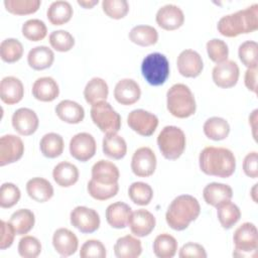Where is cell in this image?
Segmentation results:
<instances>
[{"mask_svg":"<svg viewBox=\"0 0 258 258\" xmlns=\"http://www.w3.org/2000/svg\"><path fill=\"white\" fill-rule=\"evenodd\" d=\"M199 164L205 174L226 178L235 172L236 158L228 148L208 146L201 151Z\"/></svg>","mask_w":258,"mask_h":258,"instance_id":"1","label":"cell"},{"mask_svg":"<svg viewBox=\"0 0 258 258\" xmlns=\"http://www.w3.org/2000/svg\"><path fill=\"white\" fill-rule=\"evenodd\" d=\"M218 31L226 37L251 33L258 28V4L223 16L217 25Z\"/></svg>","mask_w":258,"mask_h":258,"instance_id":"2","label":"cell"},{"mask_svg":"<svg viewBox=\"0 0 258 258\" xmlns=\"http://www.w3.org/2000/svg\"><path fill=\"white\" fill-rule=\"evenodd\" d=\"M201 213L199 201L190 195H181L173 199L167 208L165 220L167 225L175 230L182 231L197 220Z\"/></svg>","mask_w":258,"mask_h":258,"instance_id":"3","label":"cell"},{"mask_svg":"<svg viewBox=\"0 0 258 258\" xmlns=\"http://www.w3.org/2000/svg\"><path fill=\"white\" fill-rule=\"evenodd\" d=\"M166 107L176 118H188L196 113V99L190 89L184 84H174L166 93Z\"/></svg>","mask_w":258,"mask_h":258,"instance_id":"4","label":"cell"},{"mask_svg":"<svg viewBox=\"0 0 258 258\" xmlns=\"http://www.w3.org/2000/svg\"><path fill=\"white\" fill-rule=\"evenodd\" d=\"M184 132L176 126H165L157 136V145L164 158L177 159L185 149Z\"/></svg>","mask_w":258,"mask_h":258,"instance_id":"5","label":"cell"},{"mask_svg":"<svg viewBox=\"0 0 258 258\" xmlns=\"http://www.w3.org/2000/svg\"><path fill=\"white\" fill-rule=\"evenodd\" d=\"M141 73L149 85L161 86L169 77V61L160 52L149 53L142 60Z\"/></svg>","mask_w":258,"mask_h":258,"instance_id":"6","label":"cell"},{"mask_svg":"<svg viewBox=\"0 0 258 258\" xmlns=\"http://www.w3.org/2000/svg\"><path fill=\"white\" fill-rule=\"evenodd\" d=\"M91 118L94 124L105 134L117 133L121 128V116L110 103L100 101L91 108Z\"/></svg>","mask_w":258,"mask_h":258,"instance_id":"7","label":"cell"},{"mask_svg":"<svg viewBox=\"0 0 258 258\" xmlns=\"http://www.w3.org/2000/svg\"><path fill=\"white\" fill-rule=\"evenodd\" d=\"M233 242L235 245V251L233 252L234 256H256L258 246V231L256 226L250 222L243 223L235 230Z\"/></svg>","mask_w":258,"mask_h":258,"instance_id":"8","label":"cell"},{"mask_svg":"<svg viewBox=\"0 0 258 258\" xmlns=\"http://www.w3.org/2000/svg\"><path fill=\"white\" fill-rule=\"evenodd\" d=\"M71 224L81 233L91 234L100 227V216L94 209L85 206L76 207L70 215Z\"/></svg>","mask_w":258,"mask_h":258,"instance_id":"9","label":"cell"},{"mask_svg":"<svg viewBox=\"0 0 258 258\" xmlns=\"http://www.w3.org/2000/svg\"><path fill=\"white\" fill-rule=\"evenodd\" d=\"M127 124L137 134L147 137L155 132L158 126V118L153 113L143 109H136L129 113Z\"/></svg>","mask_w":258,"mask_h":258,"instance_id":"10","label":"cell"},{"mask_svg":"<svg viewBox=\"0 0 258 258\" xmlns=\"http://www.w3.org/2000/svg\"><path fill=\"white\" fill-rule=\"evenodd\" d=\"M156 156L151 148L143 146L135 150L131 159L132 172L139 177H148L156 169Z\"/></svg>","mask_w":258,"mask_h":258,"instance_id":"11","label":"cell"},{"mask_svg":"<svg viewBox=\"0 0 258 258\" xmlns=\"http://www.w3.org/2000/svg\"><path fill=\"white\" fill-rule=\"evenodd\" d=\"M97 144L93 135L81 132L74 135L70 141L71 155L82 162L90 160L96 153Z\"/></svg>","mask_w":258,"mask_h":258,"instance_id":"12","label":"cell"},{"mask_svg":"<svg viewBox=\"0 0 258 258\" xmlns=\"http://www.w3.org/2000/svg\"><path fill=\"white\" fill-rule=\"evenodd\" d=\"M239 76L240 70L238 64L230 59L217 63L212 72V78L215 85L223 89L234 87L238 83Z\"/></svg>","mask_w":258,"mask_h":258,"instance_id":"13","label":"cell"},{"mask_svg":"<svg viewBox=\"0 0 258 258\" xmlns=\"http://www.w3.org/2000/svg\"><path fill=\"white\" fill-rule=\"evenodd\" d=\"M24 153V144L20 137L7 134L0 138V165L18 161Z\"/></svg>","mask_w":258,"mask_h":258,"instance_id":"14","label":"cell"},{"mask_svg":"<svg viewBox=\"0 0 258 258\" xmlns=\"http://www.w3.org/2000/svg\"><path fill=\"white\" fill-rule=\"evenodd\" d=\"M179 74L185 78H197L204 69V62L199 52L192 49L182 50L176 60Z\"/></svg>","mask_w":258,"mask_h":258,"instance_id":"15","label":"cell"},{"mask_svg":"<svg viewBox=\"0 0 258 258\" xmlns=\"http://www.w3.org/2000/svg\"><path fill=\"white\" fill-rule=\"evenodd\" d=\"M11 122L14 130L23 136L33 134L37 130L39 124L36 113L29 108L17 109L12 115Z\"/></svg>","mask_w":258,"mask_h":258,"instance_id":"16","label":"cell"},{"mask_svg":"<svg viewBox=\"0 0 258 258\" xmlns=\"http://www.w3.org/2000/svg\"><path fill=\"white\" fill-rule=\"evenodd\" d=\"M156 23L164 30H175L184 22L182 10L174 4H166L160 7L155 16Z\"/></svg>","mask_w":258,"mask_h":258,"instance_id":"17","label":"cell"},{"mask_svg":"<svg viewBox=\"0 0 258 258\" xmlns=\"http://www.w3.org/2000/svg\"><path fill=\"white\" fill-rule=\"evenodd\" d=\"M155 217L147 210L140 209L132 212L128 221V226L137 237L148 236L155 228Z\"/></svg>","mask_w":258,"mask_h":258,"instance_id":"18","label":"cell"},{"mask_svg":"<svg viewBox=\"0 0 258 258\" xmlns=\"http://www.w3.org/2000/svg\"><path fill=\"white\" fill-rule=\"evenodd\" d=\"M52 245L54 250L60 256L69 257L77 252L79 240L71 230L67 228H59L53 233Z\"/></svg>","mask_w":258,"mask_h":258,"instance_id":"19","label":"cell"},{"mask_svg":"<svg viewBox=\"0 0 258 258\" xmlns=\"http://www.w3.org/2000/svg\"><path fill=\"white\" fill-rule=\"evenodd\" d=\"M140 96L141 89L137 82L132 79H122L115 86L114 97L121 105H133L140 99Z\"/></svg>","mask_w":258,"mask_h":258,"instance_id":"20","label":"cell"},{"mask_svg":"<svg viewBox=\"0 0 258 258\" xmlns=\"http://www.w3.org/2000/svg\"><path fill=\"white\" fill-rule=\"evenodd\" d=\"M24 95V87L22 82L12 76L5 77L0 83V98L7 105L19 103Z\"/></svg>","mask_w":258,"mask_h":258,"instance_id":"21","label":"cell"},{"mask_svg":"<svg viewBox=\"0 0 258 258\" xmlns=\"http://www.w3.org/2000/svg\"><path fill=\"white\" fill-rule=\"evenodd\" d=\"M120 172L118 167L111 161L101 159L92 167V179L102 184L118 183Z\"/></svg>","mask_w":258,"mask_h":258,"instance_id":"22","label":"cell"},{"mask_svg":"<svg viewBox=\"0 0 258 258\" xmlns=\"http://www.w3.org/2000/svg\"><path fill=\"white\" fill-rule=\"evenodd\" d=\"M203 197L208 205L217 208L219 205L231 201L233 189L230 185L225 183L211 182L204 187Z\"/></svg>","mask_w":258,"mask_h":258,"instance_id":"23","label":"cell"},{"mask_svg":"<svg viewBox=\"0 0 258 258\" xmlns=\"http://www.w3.org/2000/svg\"><path fill=\"white\" fill-rule=\"evenodd\" d=\"M58 85L51 77L39 78L32 85V95L38 101L51 102L58 97Z\"/></svg>","mask_w":258,"mask_h":258,"instance_id":"24","label":"cell"},{"mask_svg":"<svg viewBox=\"0 0 258 258\" xmlns=\"http://www.w3.org/2000/svg\"><path fill=\"white\" fill-rule=\"evenodd\" d=\"M132 211L130 206L122 202H116L109 205L106 209L107 223L115 229H124L128 225Z\"/></svg>","mask_w":258,"mask_h":258,"instance_id":"25","label":"cell"},{"mask_svg":"<svg viewBox=\"0 0 258 258\" xmlns=\"http://www.w3.org/2000/svg\"><path fill=\"white\" fill-rule=\"evenodd\" d=\"M57 117L69 124H79L85 118L84 108L72 100H62L55 107Z\"/></svg>","mask_w":258,"mask_h":258,"instance_id":"26","label":"cell"},{"mask_svg":"<svg viewBox=\"0 0 258 258\" xmlns=\"http://www.w3.org/2000/svg\"><path fill=\"white\" fill-rule=\"evenodd\" d=\"M26 191L30 199L37 203H45L53 196L51 183L42 177H33L26 183Z\"/></svg>","mask_w":258,"mask_h":258,"instance_id":"27","label":"cell"},{"mask_svg":"<svg viewBox=\"0 0 258 258\" xmlns=\"http://www.w3.org/2000/svg\"><path fill=\"white\" fill-rule=\"evenodd\" d=\"M53 60V51L45 45L35 46L31 48L27 54V62L29 67L35 71H42L50 68Z\"/></svg>","mask_w":258,"mask_h":258,"instance_id":"28","label":"cell"},{"mask_svg":"<svg viewBox=\"0 0 258 258\" xmlns=\"http://www.w3.org/2000/svg\"><path fill=\"white\" fill-rule=\"evenodd\" d=\"M52 177L59 186L70 187L78 181L79 169L71 162L61 161L53 167Z\"/></svg>","mask_w":258,"mask_h":258,"instance_id":"29","label":"cell"},{"mask_svg":"<svg viewBox=\"0 0 258 258\" xmlns=\"http://www.w3.org/2000/svg\"><path fill=\"white\" fill-rule=\"evenodd\" d=\"M114 253L118 258H136L142 253L141 241L131 235L119 238L114 245Z\"/></svg>","mask_w":258,"mask_h":258,"instance_id":"30","label":"cell"},{"mask_svg":"<svg viewBox=\"0 0 258 258\" xmlns=\"http://www.w3.org/2000/svg\"><path fill=\"white\" fill-rule=\"evenodd\" d=\"M109 95L107 83L98 77L92 78L84 89V97L88 104L94 105L100 101H106Z\"/></svg>","mask_w":258,"mask_h":258,"instance_id":"31","label":"cell"},{"mask_svg":"<svg viewBox=\"0 0 258 258\" xmlns=\"http://www.w3.org/2000/svg\"><path fill=\"white\" fill-rule=\"evenodd\" d=\"M73 13V7L68 1L57 0L49 5L46 16L52 25H62L71 20Z\"/></svg>","mask_w":258,"mask_h":258,"instance_id":"32","label":"cell"},{"mask_svg":"<svg viewBox=\"0 0 258 258\" xmlns=\"http://www.w3.org/2000/svg\"><path fill=\"white\" fill-rule=\"evenodd\" d=\"M203 130L209 139L220 141L228 137L230 133V125L224 118L211 117L204 123Z\"/></svg>","mask_w":258,"mask_h":258,"instance_id":"33","label":"cell"},{"mask_svg":"<svg viewBox=\"0 0 258 258\" xmlns=\"http://www.w3.org/2000/svg\"><path fill=\"white\" fill-rule=\"evenodd\" d=\"M102 146L104 154L113 159H121L127 153L126 141L117 133L106 134L103 138Z\"/></svg>","mask_w":258,"mask_h":258,"instance_id":"34","label":"cell"},{"mask_svg":"<svg viewBox=\"0 0 258 258\" xmlns=\"http://www.w3.org/2000/svg\"><path fill=\"white\" fill-rule=\"evenodd\" d=\"M64 143L61 135L49 132L42 136L39 142V148L43 156L47 158H56L61 155Z\"/></svg>","mask_w":258,"mask_h":258,"instance_id":"35","label":"cell"},{"mask_svg":"<svg viewBox=\"0 0 258 258\" xmlns=\"http://www.w3.org/2000/svg\"><path fill=\"white\" fill-rule=\"evenodd\" d=\"M129 39L140 46H150L157 42L158 32L150 25L134 26L129 32Z\"/></svg>","mask_w":258,"mask_h":258,"instance_id":"36","label":"cell"},{"mask_svg":"<svg viewBox=\"0 0 258 258\" xmlns=\"http://www.w3.org/2000/svg\"><path fill=\"white\" fill-rule=\"evenodd\" d=\"M9 223L13 226L16 235H24L32 230L35 223V217L32 211L28 209H19L11 215Z\"/></svg>","mask_w":258,"mask_h":258,"instance_id":"37","label":"cell"},{"mask_svg":"<svg viewBox=\"0 0 258 258\" xmlns=\"http://www.w3.org/2000/svg\"><path fill=\"white\" fill-rule=\"evenodd\" d=\"M153 252L158 258H172L177 252L176 239L167 234H159L153 242Z\"/></svg>","mask_w":258,"mask_h":258,"instance_id":"38","label":"cell"},{"mask_svg":"<svg viewBox=\"0 0 258 258\" xmlns=\"http://www.w3.org/2000/svg\"><path fill=\"white\" fill-rule=\"evenodd\" d=\"M217 215L221 226L224 229H231L241 218V211L231 201L225 202L217 207Z\"/></svg>","mask_w":258,"mask_h":258,"instance_id":"39","label":"cell"},{"mask_svg":"<svg viewBox=\"0 0 258 258\" xmlns=\"http://www.w3.org/2000/svg\"><path fill=\"white\" fill-rule=\"evenodd\" d=\"M23 55V45L16 38H6L0 44V56L5 62L12 63Z\"/></svg>","mask_w":258,"mask_h":258,"instance_id":"40","label":"cell"},{"mask_svg":"<svg viewBox=\"0 0 258 258\" xmlns=\"http://www.w3.org/2000/svg\"><path fill=\"white\" fill-rule=\"evenodd\" d=\"M130 200L138 206H147L153 198L152 187L145 182L135 181L128 188Z\"/></svg>","mask_w":258,"mask_h":258,"instance_id":"41","label":"cell"},{"mask_svg":"<svg viewBox=\"0 0 258 258\" xmlns=\"http://www.w3.org/2000/svg\"><path fill=\"white\" fill-rule=\"evenodd\" d=\"M40 4V0H4L6 10L16 15L32 14L38 10Z\"/></svg>","mask_w":258,"mask_h":258,"instance_id":"42","label":"cell"},{"mask_svg":"<svg viewBox=\"0 0 258 258\" xmlns=\"http://www.w3.org/2000/svg\"><path fill=\"white\" fill-rule=\"evenodd\" d=\"M22 35L30 41L42 40L47 34L45 23L40 19H29L25 21L21 28Z\"/></svg>","mask_w":258,"mask_h":258,"instance_id":"43","label":"cell"},{"mask_svg":"<svg viewBox=\"0 0 258 258\" xmlns=\"http://www.w3.org/2000/svg\"><path fill=\"white\" fill-rule=\"evenodd\" d=\"M87 189L93 199L98 201H106L117 195L119 190V184H102L91 178L88 182Z\"/></svg>","mask_w":258,"mask_h":258,"instance_id":"44","label":"cell"},{"mask_svg":"<svg viewBox=\"0 0 258 258\" xmlns=\"http://www.w3.org/2000/svg\"><path fill=\"white\" fill-rule=\"evenodd\" d=\"M49 43L53 49L59 52L71 50L75 45L74 36L67 30H54L49 34Z\"/></svg>","mask_w":258,"mask_h":258,"instance_id":"45","label":"cell"},{"mask_svg":"<svg viewBox=\"0 0 258 258\" xmlns=\"http://www.w3.org/2000/svg\"><path fill=\"white\" fill-rule=\"evenodd\" d=\"M257 50L258 44L254 40H247L240 44L238 56L241 62L248 69L257 68Z\"/></svg>","mask_w":258,"mask_h":258,"instance_id":"46","label":"cell"},{"mask_svg":"<svg viewBox=\"0 0 258 258\" xmlns=\"http://www.w3.org/2000/svg\"><path fill=\"white\" fill-rule=\"evenodd\" d=\"M206 47L208 55L212 61L220 63L228 59L229 48L224 40L219 38H213L207 42Z\"/></svg>","mask_w":258,"mask_h":258,"instance_id":"47","label":"cell"},{"mask_svg":"<svg viewBox=\"0 0 258 258\" xmlns=\"http://www.w3.org/2000/svg\"><path fill=\"white\" fill-rule=\"evenodd\" d=\"M21 197L20 189L12 182H4L0 188V207L9 209L15 206Z\"/></svg>","mask_w":258,"mask_h":258,"instance_id":"48","label":"cell"},{"mask_svg":"<svg viewBox=\"0 0 258 258\" xmlns=\"http://www.w3.org/2000/svg\"><path fill=\"white\" fill-rule=\"evenodd\" d=\"M41 252L39 240L33 236H24L19 240L18 253L23 258H36Z\"/></svg>","mask_w":258,"mask_h":258,"instance_id":"49","label":"cell"},{"mask_svg":"<svg viewBox=\"0 0 258 258\" xmlns=\"http://www.w3.org/2000/svg\"><path fill=\"white\" fill-rule=\"evenodd\" d=\"M103 11L113 19L125 17L129 11V4L126 0H104L102 2Z\"/></svg>","mask_w":258,"mask_h":258,"instance_id":"50","label":"cell"},{"mask_svg":"<svg viewBox=\"0 0 258 258\" xmlns=\"http://www.w3.org/2000/svg\"><path fill=\"white\" fill-rule=\"evenodd\" d=\"M80 256L82 258H105L107 251L104 244L99 240L86 241L80 250Z\"/></svg>","mask_w":258,"mask_h":258,"instance_id":"51","label":"cell"},{"mask_svg":"<svg viewBox=\"0 0 258 258\" xmlns=\"http://www.w3.org/2000/svg\"><path fill=\"white\" fill-rule=\"evenodd\" d=\"M178 256L180 258H187V257H194V258H206L207 252L201 244L188 242L182 245L178 252Z\"/></svg>","mask_w":258,"mask_h":258,"instance_id":"52","label":"cell"},{"mask_svg":"<svg viewBox=\"0 0 258 258\" xmlns=\"http://www.w3.org/2000/svg\"><path fill=\"white\" fill-rule=\"evenodd\" d=\"M1 237H0V249L5 250L9 248L14 241L15 237V230L13 226L9 222L1 221Z\"/></svg>","mask_w":258,"mask_h":258,"instance_id":"53","label":"cell"},{"mask_svg":"<svg viewBox=\"0 0 258 258\" xmlns=\"http://www.w3.org/2000/svg\"><path fill=\"white\" fill-rule=\"evenodd\" d=\"M243 171L251 178L258 177V155L256 151L249 152L245 156L243 161Z\"/></svg>","mask_w":258,"mask_h":258,"instance_id":"54","label":"cell"},{"mask_svg":"<svg viewBox=\"0 0 258 258\" xmlns=\"http://www.w3.org/2000/svg\"><path fill=\"white\" fill-rule=\"evenodd\" d=\"M244 83L249 91L255 94L257 93V68L247 69L244 76Z\"/></svg>","mask_w":258,"mask_h":258,"instance_id":"55","label":"cell"},{"mask_svg":"<svg viewBox=\"0 0 258 258\" xmlns=\"http://www.w3.org/2000/svg\"><path fill=\"white\" fill-rule=\"evenodd\" d=\"M257 113H258V110L255 109L251 115L249 116V124L251 125V128H252V133H253V136H254V139L256 140V124H257Z\"/></svg>","mask_w":258,"mask_h":258,"instance_id":"56","label":"cell"},{"mask_svg":"<svg viewBox=\"0 0 258 258\" xmlns=\"http://www.w3.org/2000/svg\"><path fill=\"white\" fill-rule=\"evenodd\" d=\"M99 3V0H78V4L86 9H91Z\"/></svg>","mask_w":258,"mask_h":258,"instance_id":"57","label":"cell"},{"mask_svg":"<svg viewBox=\"0 0 258 258\" xmlns=\"http://www.w3.org/2000/svg\"><path fill=\"white\" fill-rule=\"evenodd\" d=\"M256 187H257V183H255L253 188H252V199L255 203H257V199H256V196H255L256 195Z\"/></svg>","mask_w":258,"mask_h":258,"instance_id":"58","label":"cell"}]
</instances>
